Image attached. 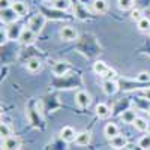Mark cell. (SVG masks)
Listing matches in <instances>:
<instances>
[{
  "label": "cell",
  "instance_id": "f546056e",
  "mask_svg": "<svg viewBox=\"0 0 150 150\" xmlns=\"http://www.w3.org/2000/svg\"><path fill=\"white\" fill-rule=\"evenodd\" d=\"M149 36H150V30H149Z\"/></svg>",
  "mask_w": 150,
  "mask_h": 150
},
{
  "label": "cell",
  "instance_id": "44dd1931",
  "mask_svg": "<svg viewBox=\"0 0 150 150\" xmlns=\"http://www.w3.org/2000/svg\"><path fill=\"white\" fill-rule=\"evenodd\" d=\"M117 8L123 12L132 11L135 8V0H117Z\"/></svg>",
  "mask_w": 150,
  "mask_h": 150
},
{
  "label": "cell",
  "instance_id": "30bf717a",
  "mask_svg": "<svg viewBox=\"0 0 150 150\" xmlns=\"http://www.w3.org/2000/svg\"><path fill=\"white\" fill-rule=\"evenodd\" d=\"M92 143V132L90 131H83L77 134V138H75V144L84 147V146H89Z\"/></svg>",
  "mask_w": 150,
  "mask_h": 150
},
{
  "label": "cell",
  "instance_id": "83f0119b",
  "mask_svg": "<svg viewBox=\"0 0 150 150\" xmlns=\"http://www.w3.org/2000/svg\"><path fill=\"white\" fill-rule=\"evenodd\" d=\"M102 78H104V81H112V80L117 78V72H116L114 69H108V71L102 75Z\"/></svg>",
  "mask_w": 150,
  "mask_h": 150
},
{
  "label": "cell",
  "instance_id": "ba28073f",
  "mask_svg": "<svg viewBox=\"0 0 150 150\" xmlns=\"http://www.w3.org/2000/svg\"><path fill=\"white\" fill-rule=\"evenodd\" d=\"M59 135L65 143H72V141H75V138H77V132H75V129L72 126H63L60 129Z\"/></svg>",
  "mask_w": 150,
  "mask_h": 150
},
{
  "label": "cell",
  "instance_id": "52a82bcc",
  "mask_svg": "<svg viewBox=\"0 0 150 150\" xmlns=\"http://www.w3.org/2000/svg\"><path fill=\"white\" fill-rule=\"evenodd\" d=\"M18 18H21V17L12 8L2 9V23H5V24H15L18 21Z\"/></svg>",
  "mask_w": 150,
  "mask_h": 150
},
{
  "label": "cell",
  "instance_id": "7c38bea8",
  "mask_svg": "<svg viewBox=\"0 0 150 150\" xmlns=\"http://www.w3.org/2000/svg\"><path fill=\"white\" fill-rule=\"evenodd\" d=\"M21 32H23V27H20L18 24H11L6 30V38L9 41H18Z\"/></svg>",
  "mask_w": 150,
  "mask_h": 150
},
{
  "label": "cell",
  "instance_id": "4316f807",
  "mask_svg": "<svg viewBox=\"0 0 150 150\" xmlns=\"http://www.w3.org/2000/svg\"><path fill=\"white\" fill-rule=\"evenodd\" d=\"M137 81L138 83H150V72H147V71H143V72H140L138 75H137Z\"/></svg>",
  "mask_w": 150,
  "mask_h": 150
},
{
  "label": "cell",
  "instance_id": "3957f363",
  "mask_svg": "<svg viewBox=\"0 0 150 150\" xmlns=\"http://www.w3.org/2000/svg\"><path fill=\"white\" fill-rule=\"evenodd\" d=\"M75 104L78 105V108H87L92 104V96L89 92L86 90H78L75 93Z\"/></svg>",
  "mask_w": 150,
  "mask_h": 150
},
{
  "label": "cell",
  "instance_id": "ffe728a7",
  "mask_svg": "<svg viewBox=\"0 0 150 150\" xmlns=\"http://www.w3.org/2000/svg\"><path fill=\"white\" fill-rule=\"evenodd\" d=\"M134 128L137 129V131H138V132H147L149 131V122L144 119V117H137L135 120H134Z\"/></svg>",
  "mask_w": 150,
  "mask_h": 150
},
{
  "label": "cell",
  "instance_id": "ac0fdd59",
  "mask_svg": "<svg viewBox=\"0 0 150 150\" xmlns=\"http://www.w3.org/2000/svg\"><path fill=\"white\" fill-rule=\"evenodd\" d=\"M138 117L137 116V111L135 110H125L122 114H120V120L123 122V123H128V125H132L134 123V120Z\"/></svg>",
  "mask_w": 150,
  "mask_h": 150
},
{
  "label": "cell",
  "instance_id": "4fadbf2b",
  "mask_svg": "<svg viewBox=\"0 0 150 150\" xmlns=\"http://www.w3.org/2000/svg\"><path fill=\"white\" fill-rule=\"evenodd\" d=\"M95 112H96V116L99 119H108L111 116V108L107 104H104V102H99L95 107Z\"/></svg>",
  "mask_w": 150,
  "mask_h": 150
},
{
  "label": "cell",
  "instance_id": "cb8c5ba5",
  "mask_svg": "<svg viewBox=\"0 0 150 150\" xmlns=\"http://www.w3.org/2000/svg\"><path fill=\"white\" fill-rule=\"evenodd\" d=\"M137 29H138L140 32H146V33H149V30H150V18L143 17L138 23H137Z\"/></svg>",
  "mask_w": 150,
  "mask_h": 150
},
{
  "label": "cell",
  "instance_id": "2e32d148",
  "mask_svg": "<svg viewBox=\"0 0 150 150\" xmlns=\"http://www.w3.org/2000/svg\"><path fill=\"white\" fill-rule=\"evenodd\" d=\"M92 9H93L95 14L102 15L108 11V2L107 0H95V2L92 3Z\"/></svg>",
  "mask_w": 150,
  "mask_h": 150
},
{
  "label": "cell",
  "instance_id": "f1b7e54d",
  "mask_svg": "<svg viewBox=\"0 0 150 150\" xmlns=\"http://www.w3.org/2000/svg\"><path fill=\"white\" fill-rule=\"evenodd\" d=\"M12 0H0V8L2 9H9V8H12Z\"/></svg>",
  "mask_w": 150,
  "mask_h": 150
},
{
  "label": "cell",
  "instance_id": "9a60e30c",
  "mask_svg": "<svg viewBox=\"0 0 150 150\" xmlns=\"http://www.w3.org/2000/svg\"><path fill=\"white\" fill-rule=\"evenodd\" d=\"M117 90H119V86H117L116 80H112V81H104V83H102V92H104L107 96L116 95Z\"/></svg>",
  "mask_w": 150,
  "mask_h": 150
},
{
  "label": "cell",
  "instance_id": "8992f818",
  "mask_svg": "<svg viewBox=\"0 0 150 150\" xmlns=\"http://www.w3.org/2000/svg\"><path fill=\"white\" fill-rule=\"evenodd\" d=\"M128 144H129L128 137L126 135H122V134H119L117 137H114V138L110 140V146L114 149V150H123V149L128 147Z\"/></svg>",
  "mask_w": 150,
  "mask_h": 150
},
{
  "label": "cell",
  "instance_id": "d6986e66",
  "mask_svg": "<svg viewBox=\"0 0 150 150\" xmlns=\"http://www.w3.org/2000/svg\"><path fill=\"white\" fill-rule=\"evenodd\" d=\"M92 69H93V72H95L96 75H99V77H102V75H104V74H105L110 68H108V65L105 63L104 60H96L95 63H93V68H92Z\"/></svg>",
  "mask_w": 150,
  "mask_h": 150
},
{
  "label": "cell",
  "instance_id": "6da1fadb",
  "mask_svg": "<svg viewBox=\"0 0 150 150\" xmlns=\"http://www.w3.org/2000/svg\"><path fill=\"white\" fill-rule=\"evenodd\" d=\"M59 38L65 42H72L78 39V30L75 29L74 26H63L59 29Z\"/></svg>",
  "mask_w": 150,
  "mask_h": 150
},
{
  "label": "cell",
  "instance_id": "e0dca14e",
  "mask_svg": "<svg viewBox=\"0 0 150 150\" xmlns=\"http://www.w3.org/2000/svg\"><path fill=\"white\" fill-rule=\"evenodd\" d=\"M12 9H14L20 17H24L29 12V6L26 2H23V0H15L14 3H12Z\"/></svg>",
  "mask_w": 150,
  "mask_h": 150
},
{
  "label": "cell",
  "instance_id": "484cf974",
  "mask_svg": "<svg viewBox=\"0 0 150 150\" xmlns=\"http://www.w3.org/2000/svg\"><path fill=\"white\" fill-rule=\"evenodd\" d=\"M129 17H131V20H132V21L138 23V21H140L144 15H143V11H141L140 8H134V9L131 11V15H129Z\"/></svg>",
  "mask_w": 150,
  "mask_h": 150
},
{
  "label": "cell",
  "instance_id": "277c9868",
  "mask_svg": "<svg viewBox=\"0 0 150 150\" xmlns=\"http://www.w3.org/2000/svg\"><path fill=\"white\" fill-rule=\"evenodd\" d=\"M44 26H45V17L41 15V14H38V15L32 17L30 21H29V27H30L35 33H38V35L42 32Z\"/></svg>",
  "mask_w": 150,
  "mask_h": 150
},
{
  "label": "cell",
  "instance_id": "5bb4252c",
  "mask_svg": "<svg viewBox=\"0 0 150 150\" xmlns=\"http://www.w3.org/2000/svg\"><path fill=\"white\" fill-rule=\"evenodd\" d=\"M120 134V129L116 123H107L105 126H104V135H105V138L111 140V138H114V137H117Z\"/></svg>",
  "mask_w": 150,
  "mask_h": 150
},
{
  "label": "cell",
  "instance_id": "7a4b0ae2",
  "mask_svg": "<svg viewBox=\"0 0 150 150\" xmlns=\"http://www.w3.org/2000/svg\"><path fill=\"white\" fill-rule=\"evenodd\" d=\"M36 36H38V33H35L29 26H27V27H23V32H21V35H20L18 42H20L23 47H30V45H33V44L36 42Z\"/></svg>",
  "mask_w": 150,
  "mask_h": 150
},
{
  "label": "cell",
  "instance_id": "8fae6325",
  "mask_svg": "<svg viewBox=\"0 0 150 150\" xmlns=\"http://www.w3.org/2000/svg\"><path fill=\"white\" fill-rule=\"evenodd\" d=\"M26 69L32 74H36V72H39L42 69V62L38 59V57H30L27 59L26 62Z\"/></svg>",
  "mask_w": 150,
  "mask_h": 150
},
{
  "label": "cell",
  "instance_id": "7402d4cb",
  "mask_svg": "<svg viewBox=\"0 0 150 150\" xmlns=\"http://www.w3.org/2000/svg\"><path fill=\"white\" fill-rule=\"evenodd\" d=\"M51 6L57 11H68L71 8V2L69 0H53Z\"/></svg>",
  "mask_w": 150,
  "mask_h": 150
},
{
  "label": "cell",
  "instance_id": "5b68a950",
  "mask_svg": "<svg viewBox=\"0 0 150 150\" xmlns=\"http://www.w3.org/2000/svg\"><path fill=\"white\" fill-rule=\"evenodd\" d=\"M20 149H21V140L15 135L2 140V150H20Z\"/></svg>",
  "mask_w": 150,
  "mask_h": 150
},
{
  "label": "cell",
  "instance_id": "d4e9b609",
  "mask_svg": "<svg viewBox=\"0 0 150 150\" xmlns=\"http://www.w3.org/2000/svg\"><path fill=\"white\" fill-rule=\"evenodd\" d=\"M0 135H2V140L9 138V137L14 135V132H12V128L9 126L8 123H2V125H0Z\"/></svg>",
  "mask_w": 150,
  "mask_h": 150
},
{
  "label": "cell",
  "instance_id": "603a6c76",
  "mask_svg": "<svg viewBox=\"0 0 150 150\" xmlns=\"http://www.w3.org/2000/svg\"><path fill=\"white\" fill-rule=\"evenodd\" d=\"M138 147L141 150H150V132H146L138 140Z\"/></svg>",
  "mask_w": 150,
  "mask_h": 150
},
{
  "label": "cell",
  "instance_id": "9c48e42d",
  "mask_svg": "<svg viewBox=\"0 0 150 150\" xmlns=\"http://www.w3.org/2000/svg\"><path fill=\"white\" fill-rule=\"evenodd\" d=\"M71 71V65L68 62H56L53 65V74L57 75V77H63Z\"/></svg>",
  "mask_w": 150,
  "mask_h": 150
}]
</instances>
